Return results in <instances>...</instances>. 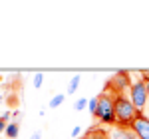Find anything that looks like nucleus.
Instances as JSON below:
<instances>
[{
    "instance_id": "1",
    "label": "nucleus",
    "mask_w": 149,
    "mask_h": 139,
    "mask_svg": "<svg viewBox=\"0 0 149 139\" xmlns=\"http://www.w3.org/2000/svg\"><path fill=\"white\" fill-rule=\"evenodd\" d=\"M137 117H139V111L137 107L131 104L129 95L127 93H115V119H117V125L131 129Z\"/></svg>"
},
{
    "instance_id": "2",
    "label": "nucleus",
    "mask_w": 149,
    "mask_h": 139,
    "mask_svg": "<svg viewBox=\"0 0 149 139\" xmlns=\"http://www.w3.org/2000/svg\"><path fill=\"white\" fill-rule=\"evenodd\" d=\"M97 119L103 125H109L113 127L117 125V119H115V95L111 92H105L97 95Z\"/></svg>"
},
{
    "instance_id": "3",
    "label": "nucleus",
    "mask_w": 149,
    "mask_h": 139,
    "mask_svg": "<svg viewBox=\"0 0 149 139\" xmlns=\"http://www.w3.org/2000/svg\"><path fill=\"white\" fill-rule=\"evenodd\" d=\"M127 95H129V99H131V104L137 107L139 113H143V109L147 107L149 99H147V85H145V81L141 80H133V83H131V88H129V92H127Z\"/></svg>"
},
{
    "instance_id": "4",
    "label": "nucleus",
    "mask_w": 149,
    "mask_h": 139,
    "mask_svg": "<svg viewBox=\"0 0 149 139\" xmlns=\"http://www.w3.org/2000/svg\"><path fill=\"white\" fill-rule=\"evenodd\" d=\"M131 83H133V81H131V74H129L127 70H119V72H115L113 76L109 78L105 90L111 92L113 95L115 93H127L129 88H131Z\"/></svg>"
},
{
    "instance_id": "5",
    "label": "nucleus",
    "mask_w": 149,
    "mask_h": 139,
    "mask_svg": "<svg viewBox=\"0 0 149 139\" xmlns=\"http://www.w3.org/2000/svg\"><path fill=\"white\" fill-rule=\"evenodd\" d=\"M131 129L137 135V139H149V117L145 113H139V117L135 119Z\"/></svg>"
},
{
    "instance_id": "6",
    "label": "nucleus",
    "mask_w": 149,
    "mask_h": 139,
    "mask_svg": "<svg viewBox=\"0 0 149 139\" xmlns=\"http://www.w3.org/2000/svg\"><path fill=\"white\" fill-rule=\"evenodd\" d=\"M107 135H109V139H137V135L133 133V129H125V127H119V125L109 127L107 129Z\"/></svg>"
},
{
    "instance_id": "7",
    "label": "nucleus",
    "mask_w": 149,
    "mask_h": 139,
    "mask_svg": "<svg viewBox=\"0 0 149 139\" xmlns=\"http://www.w3.org/2000/svg\"><path fill=\"white\" fill-rule=\"evenodd\" d=\"M6 137L8 139H16L18 137V133H20V123L18 121H8V125H6Z\"/></svg>"
},
{
    "instance_id": "8",
    "label": "nucleus",
    "mask_w": 149,
    "mask_h": 139,
    "mask_svg": "<svg viewBox=\"0 0 149 139\" xmlns=\"http://www.w3.org/2000/svg\"><path fill=\"white\" fill-rule=\"evenodd\" d=\"M86 139H109V135L105 129H92V131H88Z\"/></svg>"
},
{
    "instance_id": "9",
    "label": "nucleus",
    "mask_w": 149,
    "mask_h": 139,
    "mask_svg": "<svg viewBox=\"0 0 149 139\" xmlns=\"http://www.w3.org/2000/svg\"><path fill=\"white\" fill-rule=\"evenodd\" d=\"M80 81H81V76H72L70 78V83H68V95H72V93H76V90H78V85H80Z\"/></svg>"
},
{
    "instance_id": "10",
    "label": "nucleus",
    "mask_w": 149,
    "mask_h": 139,
    "mask_svg": "<svg viewBox=\"0 0 149 139\" xmlns=\"http://www.w3.org/2000/svg\"><path fill=\"white\" fill-rule=\"evenodd\" d=\"M64 99H66V95H64V93H56V95H54V97L50 99V107H52V109L60 107V105L64 104Z\"/></svg>"
},
{
    "instance_id": "11",
    "label": "nucleus",
    "mask_w": 149,
    "mask_h": 139,
    "mask_svg": "<svg viewBox=\"0 0 149 139\" xmlns=\"http://www.w3.org/2000/svg\"><path fill=\"white\" fill-rule=\"evenodd\" d=\"M88 101H90V99H86V97H80V99H76V104H74V109H76V111H84V107H88Z\"/></svg>"
},
{
    "instance_id": "12",
    "label": "nucleus",
    "mask_w": 149,
    "mask_h": 139,
    "mask_svg": "<svg viewBox=\"0 0 149 139\" xmlns=\"http://www.w3.org/2000/svg\"><path fill=\"white\" fill-rule=\"evenodd\" d=\"M88 109H90V113H92V115H97V95L92 97V99L88 101Z\"/></svg>"
},
{
    "instance_id": "13",
    "label": "nucleus",
    "mask_w": 149,
    "mask_h": 139,
    "mask_svg": "<svg viewBox=\"0 0 149 139\" xmlns=\"http://www.w3.org/2000/svg\"><path fill=\"white\" fill-rule=\"evenodd\" d=\"M42 81H44V74H42V72H38V74L34 76V80H32L34 88H40V85H42Z\"/></svg>"
},
{
    "instance_id": "14",
    "label": "nucleus",
    "mask_w": 149,
    "mask_h": 139,
    "mask_svg": "<svg viewBox=\"0 0 149 139\" xmlns=\"http://www.w3.org/2000/svg\"><path fill=\"white\" fill-rule=\"evenodd\" d=\"M141 80L145 81V85H147V99H149V74H147V72L141 74Z\"/></svg>"
},
{
    "instance_id": "15",
    "label": "nucleus",
    "mask_w": 149,
    "mask_h": 139,
    "mask_svg": "<svg viewBox=\"0 0 149 139\" xmlns=\"http://www.w3.org/2000/svg\"><path fill=\"white\" fill-rule=\"evenodd\" d=\"M80 135H81V127H80V125H76V127L72 129V137L76 139V137H80Z\"/></svg>"
},
{
    "instance_id": "16",
    "label": "nucleus",
    "mask_w": 149,
    "mask_h": 139,
    "mask_svg": "<svg viewBox=\"0 0 149 139\" xmlns=\"http://www.w3.org/2000/svg\"><path fill=\"white\" fill-rule=\"evenodd\" d=\"M6 125H8V121H6L4 117H0V133H4V131H6Z\"/></svg>"
},
{
    "instance_id": "17",
    "label": "nucleus",
    "mask_w": 149,
    "mask_h": 139,
    "mask_svg": "<svg viewBox=\"0 0 149 139\" xmlns=\"http://www.w3.org/2000/svg\"><path fill=\"white\" fill-rule=\"evenodd\" d=\"M30 139H42V133H40V131H34V133L30 135Z\"/></svg>"
},
{
    "instance_id": "18",
    "label": "nucleus",
    "mask_w": 149,
    "mask_h": 139,
    "mask_svg": "<svg viewBox=\"0 0 149 139\" xmlns=\"http://www.w3.org/2000/svg\"><path fill=\"white\" fill-rule=\"evenodd\" d=\"M10 115H12V111H4V115H2V117H4V119L8 121V119H10Z\"/></svg>"
},
{
    "instance_id": "19",
    "label": "nucleus",
    "mask_w": 149,
    "mask_h": 139,
    "mask_svg": "<svg viewBox=\"0 0 149 139\" xmlns=\"http://www.w3.org/2000/svg\"><path fill=\"white\" fill-rule=\"evenodd\" d=\"M0 104H2V95H0Z\"/></svg>"
}]
</instances>
